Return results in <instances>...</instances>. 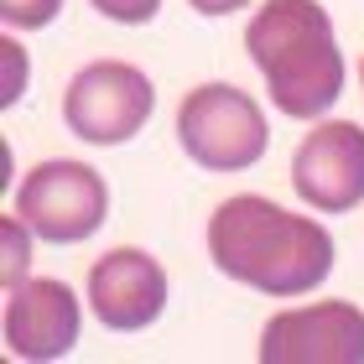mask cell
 Returning a JSON list of instances; mask_svg holds the SVG:
<instances>
[{
  "label": "cell",
  "mask_w": 364,
  "mask_h": 364,
  "mask_svg": "<svg viewBox=\"0 0 364 364\" xmlns=\"http://www.w3.org/2000/svg\"><path fill=\"white\" fill-rule=\"evenodd\" d=\"M208 260L240 287L291 302L333 276V235L260 193H235L208 219Z\"/></svg>",
  "instance_id": "1"
},
{
  "label": "cell",
  "mask_w": 364,
  "mask_h": 364,
  "mask_svg": "<svg viewBox=\"0 0 364 364\" xmlns=\"http://www.w3.org/2000/svg\"><path fill=\"white\" fill-rule=\"evenodd\" d=\"M245 53L287 120H323L349 78L333 21L318 0H266L245 26Z\"/></svg>",
  "instance_id": "2"
},
{
  "label": "cell",
  "mask_w": 364,
  "mask_h": 364,
  "mask_svg": "<svg viewBox=\"0 0 364 364\" xmlns=\"http://www.w3.org/2000/svg\"><path fill=\"white\" fill-rule=\"evenodd\" d=\"M177 146L203 172H250L271 146L266 109L235 84H198L177 105Z\"/></svg>",
  "instance_id": "3"
},
{
  "label": "cell",
  "mask_w": 364,
  "mask_h": 364,
  "mask_svg": "<svg viewBox=\"0 0 364 364\" xmlns=\"http://www.w3.org/2000/svg\"><path fill=\"white\" fill-rule=\"evenodd\" d=\"M151 109H156L151 78L120 58L78 68L68 94H63V125L89 146H125L130 136H141Z\"/></svg>",
  "instance_id": "4"
},
{
  "label": "cell",
  "mask_w": 364,
  "mask_h": 364,
  "mask_svg": "<svg viewBox=\"0 0 364 364\" xmlns=\"http://www.w3.org/2000/svg\"><path fill=\"white\" fill-rule=\"evenodd\" d=\"M16 213L47 245H84L109 213V188L89 161H37L16 188Z\"/></svg>",
  "instance_id": "5"
},
{
  "label": "cell",
  "mask_w": 364,
  "mask_h": 364,
  "mask_svg": "<svg viewBox=\"0 0 364 364\" xmlns=\"http://www.w3.org/2000/svg\"><path fill=\"white\" fill-rule=\"evenodd\" d=\"M291 188L312 213H349L364 203V130L354 120H312L291 151Z\"/></svg>",
  "instance_id": "6"
},
{
  "label": "cell",
  "mask_w": 364,
  "mask_h": 364,
  "mask_svg": "<svg viewBox=\"0 0 364 364\" xmlns=\"http://www.w3.org/2000/svg\"><path fill=\"white\" fill-rule=\"evenodd\" d=\"M266 364H364V312L354 302L287 307L260 328Z\"/></svg>",
  "instance_id": "7"
},
{
  "label": "cell",
  "mask_w": 364,
  "mask_h": 364,
  "mask_svg": "<svg viewBox=\"0 0 364 364\" xmlns=\"http://www.w3.org/2000/svg\"><path fill=\"white\" fill-rule=\"evenodd\" d=\"M78 328H84V312H78V296L68 281L58 276H26L21 287L6 291V312H0V333H6V354L11 359H63L73 354Z\"/></svg>",
  "instance_id": "8"
},
{
  "label": "cell",
  "mask_w": 364,
  "mask_h": 364,
  "mask_svg": "<svg viewBox=\"0 0 364 364\" xmlns=\"http://www.w3.org/2000/svg\"><path fill=\"white\" fill-rule=\"evenodd\" d=\"M89 307L109 333H141L167 307V271L156 255L120 245L89 266Z\"/></svg>",
  "instance_id": "9"
},
{
  "label": "cell",
  "mask_w": 364,
  "mask_h": 364,
  "mask_svg": "<svg viewBox=\"0 0 364 364\" xmlns=\"http://www.w3.org/2000/svg\"><path fill=\"white\" fill-rule=\"evenodd\" d=\"M0 235H6V266H0V281H6V291H11V287L26 281V266H31V245H26L31 229L21 224V213H6V219H0Z\"/></svg>",
  "instance_id": "10"
},
{
  "label": "cell",
  "mask_w": 364,
  "mask_h": 364,
  "mask_svg": "<svg viewBox=\"0 0 364 364\" xmlns=\"http://www.w3.org/2000/svg\"><path fill=\"white\" fill-rule=\"evenodd\" d=\"M58 11H63V0H0L6 31H42L58 21Z\"/></svg>",
  "instance_id": "11"
},
{
  "label": "cell",
  "mask_w": 364,
  "mask_h": 364,
  "mask_svg": "<svg viewBox=\"0 0 364 364\" xmlns=\"http://www.w3.org/2000/svg\"><path fill=\"white\" fill-rule=\"evenodd\" d=\"M0 63H6V84H0V105H16V99L26 94V53L16 47V37H6L0 42Z\"/></svg>",
  "instance_id": "12"
},
{
  "label": "cell",
  "mask_w": 364,
  "mask_h": 364,
  "mask_svg": "<svg viewBox=\"0 0 364 364\" xmlns=\"http://www.w3.org/2000/svg\"><path fill=\"white\" fill-rule=\"evenodd\" d=\"M89 6L105 16V21H120V26H146L151 16L161 11V0H89Z\"/></svg>",
  "instance_id": "13"
},
{
  "label": "cell",
  "mask_w": 364,
  "mask_h": 364,
  "mask_svg": "<svg viewBox=\"0 0 364 364\" xmlns=\"http://www.w3.org/2000/svg\"><path fill=\"white\" fill-rule=\"evenodd\" d=\"M245 6H250V0H188V11H198V16H235Z\"/></svg>",
  "instance_id": "14"
},
{
  "label": "cell",
  "mask_w": 364,
  "mask_h": 364,
  "mask_svg": "<svg viewBox=\"0 0 364 364\" xmlns=\"http://www.w3.org/2000/svg\"><path fill=\"white\" fill-rule=\"evenodd\" d=\"M359 89H364V63H359Z\"/></svg>",
  "instance_id": "15"
}]
</instances>
